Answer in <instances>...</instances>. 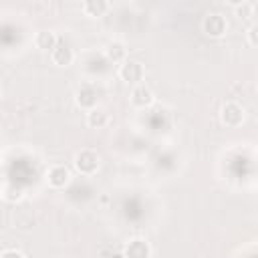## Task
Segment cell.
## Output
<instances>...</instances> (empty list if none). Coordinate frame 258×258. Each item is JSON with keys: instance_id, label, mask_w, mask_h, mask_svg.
<instances>
[{"instance_id": "obj_1", "label": "cell", "mask_w": 258, "mask_h": 258, "mask_svg": "<svg viewBox=\"0 0 258 258\" xmlns=\"http://www.w3.org/2000/svg\"><path fill=\"white\" fill-rule=\"evenodd\" d=\"M97 164H99L97 156H95L93 151H89V149H85V151L77 153V158H75V166H77V170H79V172H83V174H91V172H95V170H97Z\"/></svg>"}, {"instance_id": "obj_2", "label": "cell", "mask_w": 258, "mask_h": 258, "mask_svg": "<svg viewBox=\"0 0 258 258\" xmlns=\"http://www.w3.org/2000/svg\"><path fill=\"white\" fill-rule=\"evenodd\" d=\"M119 77H121L123 81H127V83L141 81V77H143V67H141L139 63H135V61H127V63L121 65Z\"/></svg>"}, {"instance_id": "obj_3", "label": "cell", "mask_w": 258, "mask_h": 258, "mask_svg": "<svg viewBox=\"0 0 258 258\" xmlns=\"http://www.w3.org/2000/svg\"><path fill=\"white\" fill-rule=\"evenodd\" d=\"M50 57H53V61L57 63V65H69L71 61H73V50H71V46L67 44V42H61V40H57V44H55V48L50 50Z\"/></svg>"}, {"instance_id": "obj_4", "label": "cell", "mask_w": 258, "mask_h": 258, "mask_svg": "<svg viewBox=\"0 0 258 258\" xmlns=\"http://www.w3.org/2000/svg\"><path fill=\"white\" fill-rule=\"evenodd\" d=\"M204 30L212 36H220L226 30V20L220 14H208L204 20Z\"/></svg>"}, {"instance_id": "obj_5", "label": "cell", "mask_w": 258, "mask_h": 258, "mask_svg": "<svg viewBox=\"0 0 258 258\" xmlns=\"http://www.w3.org/2000/svg\"><path fill=\"white\" fill-rule=\"evenodd\" d=\"M222 121L226 125H238L242 121V109L236 105V103H228V105H224V109H222Z\"/></svg>"}, {"instance_id": "obj_6", "label": "cell", "mask_w": 258, "mask_h": 258, "mask_svg": "<svg viewBox=\"0 0 258 258\" xmlns=\"http://www.w3.org/2000/svg\"><path fill=\"white\" fill-rule=\"evenodd\" d=\"M131 101L135 103L137 107H147V105H151V101H153V93H151L147 87L139 85V87H135V89H133V93H131Z\"/></svg>"}, {"instance_id": "obj_7", "label": "cell", "mask_w": 258, "mask_h": 258, "mask_svg": "<svg viewBox=\"0 0 258 258\" xmlns=\"http://www.w3.org/2000/svg\"><path fill=\"white\" fill-rule=\"evenodd\" d=\"M48 182L53 184L55 188H63L69 182V170L65 166H55L53 170L48 172Z\"/></svg>"}, {"instance_id": "obj_8", "label": "cell", "mask_w": 258, "mask_h": 258, "mask_svg": "<svg viewBox=\"0 0 258 258\" xmlns=\"http://www.w3.org/2000/svg\"><path fill=\"white\" fill-rule=\"evenodd\" d=\"M125 254H127V258H147L149 256V248H147V244L143 240H133L127 246Z\"/></svg>"}, {"instance_id": "obj_9", "label": "cell", "mask_w": 258, "mask_h": 258, "mask_svg": "<svg viewBox=\"0 0 258 258\" xmlns=\"http://www.w3.org/2000/svg\"><path fill=\"white\" fill-rule=\"evenodd\" d=\"M95 97H97V93L89 85H83L79 89V93H77V103L81 107H93L95 105Z\"/></svg>"}, {"instance_id": "obj_10", "label": "cell", "mask_w": 258, "mask_h": 258, "mask_svg": "<svg viewBox=\"0 0 258 258\" xmlns=\"http://www.w3.org/2000/svg\"><path fill=\"white\" fill-rule=\"evenodd\" d=\"M57 44V36L50 32V30H42L36 34V46L42 50H53Z\"/></svg>"}, {"instance_id": "obj_11", "label": "cell", "mask_w": 258, "mask_h": 258, "mask_svg": "<svg viewBox=\"0 0 258 258\" xmlns=\"http://www.w3.org/2000/svg\"><path fill=\"white\" fill-rule=\"evenodd\" d=\"M125 55H127V50H125V46H123L121 42H111V44H107V59H109V61L121 63V61L125 59Z\"/></svg>"}, {"instance_id": "obj_12", "label": "cell", "mask_w": 258, "mask_h": 258, "mask_svg": "<svg viewBox=\"0 0 258 258\" xmlns=\"http://www.w3.org/2000/svg\"><path fill=\"white\" fill-rule=\"evenodd\" d=\"M107 8H109V4H107V2H101V0H99V2H95V0H89V2L83 4V10H85L89 16H101Z\"/></svg>"}, {"instance_id": "obj_13", "label": "cell", "mask_w": 258, "mask_h": 258, "mask_svg": "<svg viewBox=\"0 0 258 258\" xmlns=\"http://www.w3.org/2000/svg\"><path fill=\"white\" fill-rule=\"evenodd\" d=\"M87 123L91 125V127H103L107 123V113L103 111V109H91V113H89V117H87Z\"/></svg>"}, {"instance_id": "obj_14", "label": "cell", "mask_w": 258, "mask_h": 258, "mask_svg": "<svg viewBox=\"0 0 258 258\" xmlns=\"http://www.w3.org/2000/svg\"><path fill=\"white\" fill-rule=\"evenodd\" d=\"M236 12H238L240 18H250L252 12H254V4L252 2H242V4L236 6Z\"/></svg>"}, {"instance_id": "obj_15", "label": "cell", "mask_w": 258, "mask_h": 258, "mask_svg": "<svg viewBox=\"0 0 258 258\" xmlns=\"http://www.w3.org/2000/svg\"><path fill=\"white\" fill-rule=\"evenodd\" d=\"M248 38H250V44L254 46V44H256V26H252V28L248 30Z\"/></svg>"}, {"instance_id": "obj_16", "label": "cell", "mask_w": 258, "mask_h": 258, "mask_svg": "<svg viewBox=\"0 0 258 258\" xmlns=\"http://www.w3.org/2000/svg\"><path fill=\"white\" fill-rule=\"evenodd\" d=\"M0 97H2V87H0Z\"/></svg>"}]
</instances>
